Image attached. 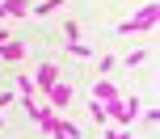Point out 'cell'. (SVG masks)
Wrapping results in <instances>:
<instances>
[{
	"mask_svg": "<svg viewBox=\"0 0 160 139\" xmlns=\"http://www.w3.org/2000/svg\"><path fill=\"white\" fill-rule=\"evenodd\" d=\"M156 17H160V4L148 0V4H139L135 13L118 25V34H152V30H156Z\"/></svg>",
	"mask_w": 160,
	"mask_h": 139,
	"instance_id": "cell-1",
	"label": "cell"
},
{
	"mask_svg": "<svg viewBox=\"0 0 160 139\" xmlns=\"http://www.w3.org/2000/svg\"><path fill=\"white\" fill-rule=\"evenodd\" d=\"M139 97H114V101H105V118H110L114 127H135V118H139Z\"/></svg>",
	"mask_w": 160,
	"mask_h": 139,
	"instance_id": "cell-2",
	"label": "cell"
},
{
	"mask_svg": "<svg viewBox=\"0 0 160 139\" xmlns=\"http://www.w3.org/2000/svg\"><path fill=\"white\" fill-rule=\"evenodd\" d=\"M72 101H76V89H72L68 80H55V84L47 89V106H51V110H68Z\"/></svg>",
	"mask_w": 160,
	"mask_h": 139,
	"instance_id": "cell-3",
	"label": "cell"
},
{
	"mask_svg": "<svg viewBox=\"0 0 160 139\" xmlns=\"http://www.w3.org/2000/svg\"><path fill=\"white\" fill-rule=\"evenodd\" d=\"M55 80H63V72H59V63H42L38 72H34V89H42V93H47V89H51Z\"/></svg>",
	"mask_w": 160,
	"mask_h": 139,
	"instance_id": "cell-4",
	"label": "cell"
},
{
	"mask_svg": "<svg viewBox=\"0 0 160 139\" xmlns=\"http://www.w3.org/2000/svg\"><path fill=\"white\" fill-rule=\"evenodd\" d=\"M114 97H122L114 80H105V76H101V80H93V101H101V106H105V101H114Z\"/></svg>",
	"mask_w": 160,
	"mask_h": 139,
	"instance_id": "cell-5",
	"label": "cell"
},
{
	"mask_svg": "<svg viewBox=\"0 0 160 139\" xmlns=\"http://www.w3.org/2000/svg\"><path fill=\"white\" fill-rule=\"evenodd\" d=\"M21 59H25V42L8 38L4 47H0V63H21Z\"/></svg>",
	"mask_w": 160,
	"mask_h": 139,
	"instance_id": "cell-6",
	"label": "cell"
},
{
	"mask_svg": "<svg viewBox=\"0 0 160 139\" xmlns=\"http://www.w3.org/2000/svg\"><path fill=\"white\" fill-rule=\"evenodd\" d=\"M4 17H30V0H0Z\"/></svg>",
	"mask_w": 160,
	"mask_h": 139,
	"instance_id": "cell-7",
	"label": "cell"
},
{
	"mask_svg": "<svg viewBox=\"0 0 160 139\" xmlns=\"http://www.w3.org/2000/svg\"><path fill=\"white\" fill-rule=\"evenodd\" d=\"M68 0H42V4H30V17H51V13H59Z\"/></svg>",
	"mask_w": 160,
	"mask_h": 139,
	"instance_id": "cell-8",
	"label": "cell"
},
{
	"mask_svg": "<svg viewBox=\"0 0 160 139\" xmlns=\"http://www.w3.org/2000/svg\"><path fill=\"white\" fill-rule=\"evenodd\" d=\"M55 139H80V127L72 122V118L59 114V127H55Z\"/></svg>",
	"mask_w": 160,
	"mask_h": 139,
	"instance_id": "cell-9",
	"label": "cell"
},
{
	"mask_svg": "<svg viewBox=\"0 0 160 139\" xmlns=\"http://www.w3.org/2000/svg\"><path fill=\"white\" fill-rule=\"evenodd\" d=\"M122 63H127V67H139V63H148V47H135L127 59H122Z\"/></svg>",
	"mask_w": 160,
	"mask_h": 139,
	"instance_id": "cell-10",
	"label": "cell"
},
{
	"mask_svg": "<svg viewBox=\"0 0 160 139\" xmlns=\"http://www.w3.org/2000/svg\"><path fill=\"white\" fill-rule=\"evenodd\" d=\"M17 97H34V80H30V76H17Z\"/></svg>",
	"mask_w": 160,
	"mask_h": 139,
	"instance_id": "cell-11",
	"label": "cell"
},
{
	"mask_svg": "<svg viewBox=\"0 0 160 139\" xmlns=\"http://www.w3.org/2000/svg\"><path fill=\"white\" fill-rule=\"evenodd\" d=\"M68 51H72L76 59H93V47H88V42H68Z\"/></svg>",
	"mask_w": 160,
	"mask_h": 139,
	"instance_id": "cell-12",
	"label": "cell"
},
{
	"mask_svg": "<svg viewBox=\"0 0 160 139\" xmlns=\"http://www.w3.org/2000/svg\"><path fill=\"white\" fill-rule=\"evenodd\" d=\"M63 42H80V25L72 21V17L63 21Z\"/></svg>",
	"mask_w": 160,
	"mask_h": 139,
	"instance_id": "cell-13",
	"label": "cell"
},
{
	"mask_svg": "<svg viewBox=\"0 0 160 139\" xmlns=\"http://www.w3.org/2000/svg\"><path fill=\"white\" fill-rule=\"evenodd\" d=\"M88 114H93V122H110V118H105V106H101V101H88Z\"/></svg>",
	"mask_w": 160,
	"mask_h": 139,
	"instance_id": "cell-14",
	"label": "cell"
},
{
	"mask_svg": "<svg viewBox=\"0 0 160 139\" xmlns=\"http://www.w3.org/2000/svg\"><path fill=\"white\" fill-rule=\"evenodd\" d=\"M4 106H17V93L13 89H0V110H4Z\"/></svg>",
	"mask_w": 160,
	"mask_h": 139,
	"instance_id": "cell-15",
	"label": "cell"
},
{
	"mask_svg": "<svg viewBox=\"0 0 160 139\" xmlns=\"http://www.w3.org/2000/svg\"><path fill=\"white\" fill-rule=\"evenodd\" d=\"M97 67H101V76H105V72H114V67H118V59H114V55H101V63H97Z\"/></svg>",
	"mask_w": 160,
	"mask_h": 139,
	"instance_id": "cell-16",
	"label": "cell"
},
{
	"mask_svg": "<svg viewBox=\"0 0 160 139\" xmlns=\"http://www.w3.org/2000/svg\"><path fill=\"white\" fill-rule=\"evenodd\" d=\"M101 139H131V135H127V127H110V131H105Z\"/></svg>",
	"mask_w": 160,
	"mask_h": 139,
	"instance_id": "cell-17",
	"label": "cell"
},
{
	"mask_svg": "<svg viewBox=\"0 0 160 139\" xmlns=\"http://www.w3.org/2000/svg\"><path fill=\"white\" fill-rule=\"evenodd\" d=\"M0 131H4V114H0Z\"/></svg>",
	"mask_w": 160,
	"mask_h": 139,
	"instance_id": "cell-18",
	"label": "cell"
}]
</instances>
